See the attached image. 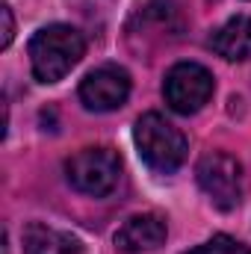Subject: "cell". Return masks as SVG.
<instances>
[{"mask_svg":"<svg viewBox=\"0 0 251 254\" xmlns=\"http://www.w3.org/2000/svg\"><path fill=\"white\" fill-rule=\"evenodd\" d=\"M86 42L83 33L68 24H51L42 27L30 39V65L39 83H57L74 65L83 60Z\"/></svg>","mask_w":251,"mask_h":254,"instance_id":"6da1fadb","label":"cell"},{"mask_svg":"<svg viewBox=\"0 0 251 254\" xmlns=\"http://www.w3.org/2000/svg\"><path fill=\"white\" fill-rule=\"evenodd\" d=\"M133 142H136V151L142 157V163L151 169V172H160V175H172L184 166L187 160V136L172 125L169 119H163L160 113H145L136 130H133Z\"/></svg>","mask_w":251,"mask_h":254,"instance_id":"7a4b0ae2","label":"cell"},{"mask_svg":"<svg viewBox=\"0 0 251 254\" xmlns=\"http://www.w3.org/2000/svg\"><path fill=\"white\" fill-rule=\"evenodd\" d=\"M122 175V160L113 148H83L65 163L68 184L83 195L104 198L116 190Z\"/></svg>","mask_w":251,"mask_h":254,"instance_id":"3957f363","label":"cell"},{"mask_svg":"<svg viewBox=\"0 0 251 254\" xmlns=\"http://www.w3.org/2000/svg\"><path fill=\"white\" fill-rule=\"evenodd\" d=\"M198 187L204 195L213 201V207L219 210H237L243 204V166L237 157L225 154V151H213L207 157H201L198 169H195Z\"/></svg>","mask_w":251,"mask_h":254,"instance_id":"277c9868","label":"cell"},{"mask_svg":"<svg viewBox=\"0 0 251 254\" xmlns=\"http://www.w3.org/2000/svg\"><path fill=\"white\" fill-rule=\"evenodd\" d=\"M163 95L175 113H181V116L198 113L213 98V74L198 63H178L166 74Z\"/></svg>","mask_w":251,"mask_h":254,"instance_id":"5b68a950","label":"cell"},{"mask_svg":"<svg viewBox=\"0 0 251 254\" xmlns=\"http://www.w3.org/2000/svg\"><path fill=\"white\" fill-rule=\"evenodd\" d=\"M127 95H130V74L119 65L95 68L80 83V101L95 113H113L125 107Z\"/></svg>","mask_w":251,"mask_h":254,"instance_id":"8992f818","label":"cell"},{"mask_svg":"<svg viewBox=\"0 0 251 254\" xmlns=\"http://www.w3.org/2000/svg\"><path fill=\"white\" fill-rule=\"evenodd\" d=\"M166 243V222L154 213L130 216L116 234V249L125 254H142L154 252Z\"/></svg>","mask_w":251,"mask_h":254,"instance_id":"52a82bcc","label":"cell"},{"mask_svg":"<svg viewBox=\"0 0 251 254\" xmlns=\"http://www.w3.org/2000/svg\"><path fill=\"white\" fill-rule=\"evenodd\" d=\"M210 48L219 57H225L228 63H246V60H251V18L249 15L228 18L210 36Z\"/></svg>","mask_w":251,"mask_h":254,"instance_id":"ba28073f","label":"cell"},{"mask_svg":"<svg viewBox=\"0 0 251 254\" xmlns=\"http://www.w3.org/2000/svg\"><path fill=\"white\" fill-rule=\"evenodd\" d=\"M24 254H80V243L71 234L33 222L24 228Z\"/></svg>","mask_w":251,"mask_h":254,"instance_id":"9c48e42d","label":"cell"},{"mask_svg":"<svg viewBox=\"0 0 251 254\" xmlns=\"http://www.w3.org/2000/svg\"><path fill=\"white\" fill-rule=\"evenodd\" d=\"M187 254H251V252H249V246H243L240 240L219 234V237L207 240L204 246H198V249H192V252H187Z\"/></svg>","mask_w":251,"mask_h":254,"instance_id":"30bf717a","label":"cell"},{"mask_svg":"<svg viewBox=\"0 0 251 254\" xmlns=\"http://www.w3.org/2000/svg\"><path fill=\"white\" fill-rule=\"evenodd\" d=\"M0 15H3V39H0V48H9V45H12V33H15L12 9H9V6H0Z\"/></svg>","mask_w":251,"mask_h":254,"instance_id":"8fae6325","label":"cell"}]
</instances>
